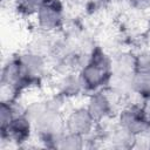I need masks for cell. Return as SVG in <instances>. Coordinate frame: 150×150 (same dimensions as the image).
Segmentation results:
<instances>
[{
    "mask_svg": "<svg viewBox=\"0 0 150 150\" xmlns=\"http://www.w3.org/2000/svg\"><path fill=\"white\" fill-rule=\"evenodd\" d=\"M111 74V57L98 46L93 48L89 61L79 71L84 91L91 93L107 87Z\"/></svg>",
    "mask_w": 150,
    "mask_h": 150,
    "instance_id": "cell-1",
    "label": "cell"
},
{
    "mask_svg": "<svg viewBox=\"0 0 150 150\" xmlns=\"http://www.w3.org/2000/svg\"><path fill=\"white\" fill-rule=\"evenodd\" d=\"M64 118L60 109H55L48 104V108L33 123L34 131L45 142L47 146L54 148L56 138L66 130Z\"/></svg>",
    "mask_w": 150,
    "mask_h": 150,
    "instance_id": "cell-2",
    "label": "cell"
},
{
    "mask_svg": "<svg viewBox=\"0 0 150 150\" xmlns=\"http://www.w3.org/2000/svg\"><path fill=\"white\" fill-rule=\"evenodd\" d=\"M38 27L45 33H53L63 26V5L61 0H46L35 14Z\"/></svg>",
    "mask_w": 150,
    "mask_h": 150,
    "instance_id": "cell-3",
    "label": "cell"
},
{
    "mask_svg": "<svg viewBox=\"0 0 150 150\" xmlns=\"http://www.w3.org/2000/svg\"><path fill=\"white\" fill-rule=\"evenodd\" d=\"M16 57L21 66L23 76L29 82L30 87L39 86L47 68L45 56L39 52L28 50L19 54Z\"/></svg>",
    "mask_w": 150,
    "mask_h": 150,
    "instance_id": "cell-4",
    "label": "cell"
},
{
    "mask_svg": "<svg viewBox=\"0 0 150 150\" xmlns=\"http://www.w3.org/2000/svg\"><path fill=\"white\" fill-rule=\"evenodd\" d=\"M117 123L135 137L150 132V123L141 105L134 104L124 108L118 115Z\"/></svg>",
    "mask_w": 150,
    "mask_h": 150,
    "instance_id": "cell-5",
    "label": "cell"
},
{
    "mask_svg": "<svg viewBox=\"0 0 150 150\" xmlns=\"http://www.w3.org/2000/svg\"><path fill=\"white\" fill-rule=\"evenodd\" d=\"M96 120L91 116L87 108H76L64 118L66 131L86 137L90 135L96 125Z\"/></svg>",
    "mask_w": 150,
    "mask_h": 150,
    "instance_id": "cell-6",
    "label": "cell"
},
{
    "mask_svg": "<svg viewBox=\"0 0 150 150\" xmlns=\"http://www.w3.org/2000/svg\"><path fill=\"white\" fill-rule=\"evenodd\" d=\"M33 130L34 128L30 120L25 114H19L9 122L5 130H1V139L22 144L29 139Z\"/></svg>",
    "mask_w": 150,
    "mask_h": 150,
    "instance_id": "cell-7",
    "label": "cell"
},
{
    "mask_svg": "<svg viewBox=\"0 0 150 150\" xmlns=\"http://www.w3.org/2000/svg\"><path fill=\"white\" fill-rule=\"evenodd\" d=\"M86 108L96 120V122H101L102 120H105L111 115L112 102L105 91L96 90L90 94Z\"/></svg>",
    "mask_w": 150,
    "mask_h": 150,
    "instance_id": "cell-8",
    "label": "cell"
},
{
    "mask_svg": "<svg viewBox=\"0 0 150 150\" xmlns=\"http://www.w3.org/2000/svg\"><path fill=\"white\" fill-rule=\"evenodd\" d=\"M111 71L114 75L131 79L137 71L136 54L129 50H122L111 56Z\"/></svg>",
    "mask_w": 150,
    "mask_h": 150,
    "instance_id": "cell-9",
    "label": "cell"
},
{
    "mask_svg": "<svg viewBox=\"0 0 150 150\" xmlns=\"http://www.w3.org/2000/svg\"><path fill=\"white\" fill-rule=\"evenodd\" d=\"M56 90H57V95H60L63 98L76 97L82 91H84L79 74H74L70 71L63 74L59 79L56 83Z\"/></svg>",
    "mask_w": 150,
    "mask_h": 150,
    "instance_id": "cell-10",
    "label": "cell"
},
{
    "mask_svg": "<svg viewBox=\"0 0 150 150\" xmlns=\"http://www.w3.org/2000/svg\"><path fill=\"white\" fill-rule=\"evenodd\" d=\"M131 79L111 74V76L107 83V89L109 90V93L112 96H116L118 98L129 97L130 95L134 94L132 86H131Z\"/></svg>",
    "mask_w": 150,
    "mask_h": 150,
    "instance_id": "cell-11",
    "label": "cell"
},
{
    "mask_svg": "<svg viewBox=\"0 0 150 150\" xmlns=\"http://www.w3.org/2000/svg\"><path fill=\"white\" fill-rule=\"evenodd\" d=\"M131 86L134 94L143 100L150 97V70H137L131 79Z\"/></svg>",
    "mask_w": 150,
    "mask_h": 150,
    "instance_id": "cell-12",
    "label": "cell"
},
{
    "mask_svg": "<svg viewBox=\"0 0 150 150\" xmlns=\"http://www.w3.org/2000/svg\"><path fill=\"white\" fill-rule=\"evenodd\" d=\"M83 143H84V137L64 130L56 138L54 148L62 150H76V149H81L83 146Z\"/></svg>",
    "mask_w": 150,
    "mask_h": 150,
    "instance_id": "cell-13",
    "label": "cell"
},
{
    "mask_svg": "<svg viewBox=\"0 0 150 150\" xmlns=\"http://www.w3.org/2000/svg\"><path fill=\"white\" fill-rule=\"evenodd\" d=\"M46 0H14L16 12L22 16H35Z\"/></svg>",
    "mask_w": 150,
    "mask_h": 150,
    "instance_id": "cell-14",
    "label": "cell"
},
{
    "mask_svg": "<svg viewBox=\"0 0 150 150\" xmlns=\"http://www.w3.org/2000/svg\"><path fill=\"white\" fill-rule=\"evenodd\" d=\"M47 108H48V102L47 101H36V102H32L30 104H28L25 108L23 114L30 120L32 123H34V121L42 112H45Z\"/></svg>",
    "mask_w": 150,
    "mask_h": 150,
    "instance_id": "cell-15",
    "label": "cell"
},
{
    "mask_svg": "<svg viewBox=\"0 0 150 150\" xmlns=\"http://www.w3.org/2000/svg\"><path fill=\"white\" fill-rule=\"evenodd\" d=\"M110 5L109 0H87L86 11L88 14H96Z\"/></svg>",
    "mask_w": 150,
    "mask_h": 150,
    "instance_id": "cell-16",
    "label": "cell"
},
{
    "mask_svg": "<svg viewBox=\"0 0 150 150\" xmlns=\"http://www.w3.org/2000/svg\"><path fill=\"white\" fill-rule=\"evenodd\" d=\"M137 70H150V50H142L136 54Z\"/></svg>",
    "mask_w": 150,
    "mask_h": 150,
    "instance_id": "cell-17",
    "label": "cell"
},
{
    "mask_svg": "<svg viewBox=\"0 0 150 150\" xmlns=\"http://www.w3.org/2000/svg\"><path fill=\"white\" fill-rule=\"evenodd\" d=\"M129 6L138 12H144L150 9V0H128Z\"/></svg>",
    "mask_w": 150,
    "mask_h": 150,
    "instance_id": "cell-18",
    "label": "cell"
},
{
    "mask_svg": "<svg viewBox=\"0 0 150 150\" xmlns=\"http://www.w3.org/2000/svg\"><path fill=\"white\" fill-rule=\"evenodd\" d=\"M141 107H142V110H143V112H144L146 120H148L149 123H150V97L144 98V100H143V104H142Z\"/></svg>",
    "mask_w": 150,
    "mask_h": 150,
    "instance_id": "cell-19",
    "label": "cell"
},
{
    "mask_svg": "<svg viewBox=\"0 0 150 150\" xmlns=\"http://www.w3.org/2000/svg\"><path fill=\"white\" fill-rule=\"evenodd\" d=\"M128 0H109L110 4H122V2H125Z\"/></svg>",
    "mask_w": 150,
    "mask_h": 150,
    "instance_id": "cell-20",
    "label": "cell"
}]
</instances>
